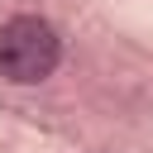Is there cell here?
Returning <instances> with one entry per match:
<instances>
[{
    "instance_id": "obj_1",
    "label": "cell",
    "mask_w": 153,
    "mask_h": 153,
    "mask_svg": "<svg viewBox=\"0 0 153 153\" xmlns=\"http://www.w3.org/2000/svg\"><path fill=\"white\" fill-rule=\"evenodd\" d=\"M53 67H57V33H53L48 19L19 14L0 29V76H10L19 86H33Z\"/></svg>"
}]
</instances>
